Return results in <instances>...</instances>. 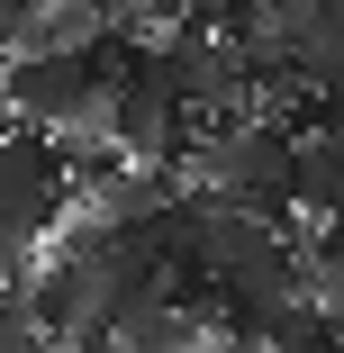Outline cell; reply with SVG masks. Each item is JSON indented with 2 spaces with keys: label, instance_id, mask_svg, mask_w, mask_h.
Here are the masks:
<instances>
[{
  "label": "cell",
  "instance_id": "8",
  "mask_svg": "<svg viewBox=\"0 0 344 353\" xmlns=\"http://www.w3.org/2000/svg\"><path fill=\"white\" fill-rule=\"evenodd\" d=\"M209 10H218V0H136L127 19H145V28L163 37V28H209Z\"/></svg>",
  "mask_w": 344,
  "mask_h": 353
},
{
  "label": "cell",
  "instance_id": "12",
  "mask_svg": "<svg viewBox=\"0 0 344 353\" xmlns=\"http://www.w3.org/2000/svg\"><path fill=\"white\" fill-rule=\"evenodd\" d=\"M209 353H263V344H254V335H218Z\"/></svg>",
  "mask_w": 344,
  "mask_h": 353
},
{
  "label": "cell",
  "instance_id": "10",
  "mask_svg": "<svg viewBox=\"0 0 344 353\" xmlns=\"http://www.w3.org/2000/svg\"><path fill=\"white\" fill-rule=\"evenodd\" d=\"M63 353H136L127 335H82V344H63Z\"/></svg>",
  "mask_w": 344,
  "mask_h": 353
},
{
  "label": "cell",
  "instance_id": "6",
  "mask_svg": "<svg viewBox=\"0 0 344 353\" xmlns=\"http://www.w3.org/2000/svg\"><path fill=\"white\" fill-rule=\"evenodd\" d=\"M263 353H344V326H335L317 299H290V308H272Z\"/></svg>",
  "mask_w": 344,
  "mask_h": 353
},
{
  "label": "cell",
  "instance_id": "1",
  "mask_svg": "<svg viewBox=\"0 0 344 353\" xmlns=\"http://www.w3.org/2000/svg\"><path fill=\"white\" fill-rule=\"evenodd\" d=\"M63 218H73V172H63L54 136L19 127L0 145V236H28V245H54Z\"/></svg>",
  "mask_w": 344,
  "mask_h": 353
},
{
  "label": "cell",
  "instance_id": "3",
  "mask_svg": "<svg viewBox=\"0 0 344 353\" xmlns=\"http://www.w3.org/2000/svg\"><path fill=\"white\" fill-rule=\"evenodd\" d=\"M82 100H91V54H10V109H19V127L54 136V127H73Z\"/></svg>",
  "mask_w": 344,
  "mask_h": 353
},
{
  "label": "cell",
  "instance_id": "11",
  "mask_svg": "<svg viewBox=\"0 0 344 353\" xmlns=\"http://www.w3.org/2000/svg\"><path fill=\"white\" fill-rule=\"evenodd\" d=\"M19 19H28V0H0V54H10V37H19Z\"/></svg>",
  "mask_w": 344,
  "mask_h": 353
},
{
  "label": "cell",
  "instance_id": "14",
  "mask_svg": "<svg viewBox=\"0 0 344 353\" xmlns=\"http://www.w3.org/2000/svg\"><path fill=\"white\" fill-rule=\"evenodd\" d=\"M0 91H10V54H0Z\"/></svg>",
  "mask_w": 344,
  "mask_h": 353
},
{
  "label": "cell",
  "instance_id": "7",
  "mask_svg": "<svg viewBox=\"0 0 344 353\" xmlns=\"http://www.w3.org/2000/svg\"><path fill=\"white\" fill-rule=\"evenodd\" d=\"M37 272H45V254H37L28 236H0V308H28Z\"/></svg>",
  "mask_w": 344,
  "mask_h": 353
},
{
  "label": "cell",
  "instance_id": "13",
  "mask_svg": "<svg viewBox=\"0 0 344 353\" xmlns=\"http://www.w3.org/2000/svg\"><path fill=\"white\" fill-rule=\"evenodd\" d=\"M100 10H109V19H127V10H136V0H100Z\"/></svg>",
  "mask_w": 344,
  "mask_h": 353
},
{
  "label": "cell",
  "instance_id": "4",
  "mask_svg": "<svg viewBox=\"0 0 344 353\" xmlns=\"http://www.w3.org/2000/svg\"><path fill=\"white\" fill-rule=\"evenodd\" d=\"M290 190H299V218H335L344 208V136H299V172H290Z\"/></svg>",
  "mask_w": 344,
  "mask_h": 353
},
{
  "label": "cell",
  "instance_id": "5",
  "mask_svg": "<svg viewBox=\"0 0 344 353\" xmlns=\"http://www.w3.org/2000/svg\"><path fill=\"white\" fill-rule=\"evenodd\" d=\"M109 335H127L136 353H209L199 335H209V317L199 308H181V299H154V308H136L127 326H109Z\"/></svg>",
  "mask_w": 344,
  "mask_h": 353
},
{
  "label": "cell",
  "instance_id": "2",
  "mask_svg": "<svg viewBox=\"0 0 344 353\" xmlns=\"http://www.w3.org/2000/svg\"><path fill=\"white\" fill-rule=\"evenodd\" d=\"M28 317H37L54 344L109 335V272H100V254H45L37 290H28Z\"/></svg>",
  "mask_w": 344,
  "mask_h": 353
},
{
  "label": "cell",
  "instance_id": "9",
  "mask_svg": "<svg viewBox=\"0 0 344 353\" xmlns=\"http://www.w3.org/2000/svg\"><path fill=\"white\" fill-rule=\"evenodd\" d=\"M308 254H326V263H344V208H335V218L317 227V245H308Z\"/></svg>",
  "mask_w": 344,
  "mask_h": 353
}]
</instances>
